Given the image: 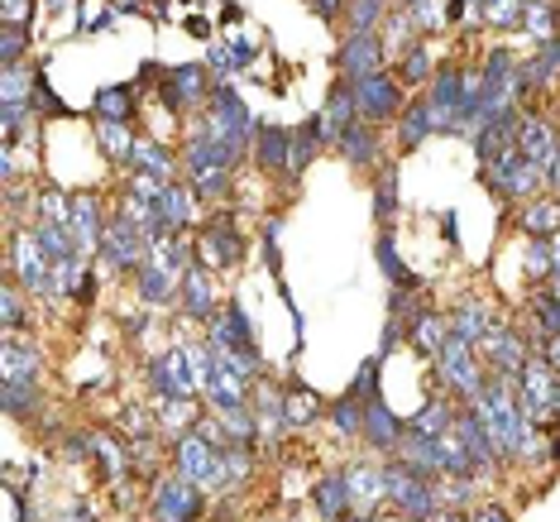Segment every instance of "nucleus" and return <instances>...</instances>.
Masks as SVG:
<instances>
[{
    "instance_id": "nucleus-55",
    "label": "nucleus",
    "mask_w": 560,
    "mask_h": 522,
    "mask_svg": "<svg viewBox=\"0 0 560 522\" xmlns=\"http://www.w3.org/2000/svg\"><path fill=\"white\" fill-rule=\"evenodd\" d=\"M537 322H541L546 336H556V330H560V292H551V298L537 302Z\"/></svg>"
},
{
    "instance_id": "nucleus-45",
    "label": "nucleus",
    "mask_w": 560,
    "mask_h": 522,
    "mask_svg": "<svg viewBox=\"0 0 560 522\" xmlns=\"http://www.w3.org/2000/svg\"><path fill=\"white\" fill-rule=\"evenodd\" d=\"M330 427H336L340 437H354V431H364V403L346 393V403H340L336 413H330Z\"/></svg>"
},
{
    "instance_id": "nucleus-40",
    "label": "nucleus",
    "mask_w": 560,
    "mask_h": 522,
    "mask_svg": "<svg viewBox=\"0 0 560 522\" xmlns=\"http://www.w3.org/2000/svg\"><path fill=\"white\" fill-rule=\"evenodd\" d=\"M522 24L537 34V44H551L556 39V10H551V0H527V10H522Z\"/></svg>"
},
{
    "instance_id": "nucleus-32",
    "label": "nucleus",
    "mask_w": 560,
    "mask_h": 522,
    "mask_svg": "<svg viewBox=\"0 0 560 522\" xmlns=\"http://www.w3.org/2000/svg\"><path fill=\"white\" fill-rule=\"evenodd\" d=\"M322 149V120H307L302 130H292V149H288V177H298L312 163V154Z\"/></svg>"
},
{
    "instance_id": "nucleus-17",
    "label": "nucleus",
    "mask_w": 560,
    "mask_h": 522,
    "mask_svg": "<svg viewBox=\"0 0 560 522\" xmlns=\"http://www.w3.org/2000/svg\"><path fill=\"white\" fill-rule=\"evenodd\" d=\"M517 154L551 173V163L560 159V139H556V130L541 116H527V120H522V130H517Z\"/></svg>"
},
{
    "instance_id": "nucleus-31",
    "label": "nucleus",
    "mask_w": 560,
    "mask_h": 522,
    "mask_svg": "<svg viewBox=\"0 0 560 522\" xmlns=\"http://www.w3.org/2000/svg\"><path fill=\"white\" fill-rule=\"evenodd\" d=\"M431 130H441V125H436V111H431V101H417V106H402V130H398L402 149H417V144H422V139H427Z\"/></svg>"
},
{
    "instance_id": "nucleus-52",
    "label": "nucleus",
    "mask_w": 560,
    "mask_h": 522,
    "mask_svg": "<svg viewBox=\"0 0 560 522\" xmlns=\"http://www.w3.org/2000/svg\"><path fill=\"white\" fill-rule=\"evenodd\" d=\"M527 274L532 278H551V240H532L527 245Z\"/></svg>"
},
{
    "instance_id": "nucleus-7",
    "label": "nucleus",
    "mask_w": 560,
    "mask_h": 522,
    "mask_svg": "<svg viewBox=\"0 0 560 522\" xmlns=\"http://www.w3.org/2000/svg\"><path fill=\"white\" fill-rule=\"evenodd\" d=\"M388 499L398 503L402 518H417V522H431L441 508V494L422 475H412L407 465H388Z\"/></svg>"
},
{
    "instance_id": "nucleus-24",
    "label": "nucleus",
    "mask_w": 560,
    "mask_h": 522,
    "mask_svg": "<svg viewBox=\"0 0 560 522\" xmlns=\"http://www.w3.org/2000/svg\"><path fill=\"white\" fill-rule=\"evenodd\" d=\"M451 330H455V336H465V340H475V346H479V340H489L493 330H499V316H493L489 302L469 298V302H460V312H455Z\"/></svg>"
},
{
    "instance_id": "nucleus-28",
    "label": "nucleus",
    "mask_w": 560,
    "mask_h": 522,
    "mask_svg": "<svg viewBox=\"0 0 560 522\" xmlns=\"http://www.w3.org/2000/svg\"><path fill=\"white\" fill-rule=\"evenodd\" d=\"M0 369H5V384L34 379V374H39V350H34L30 340L10 336V340H5V350H0Z\"/></svg>"
},
{
    "instance_id": "nucleus-38",
    "label": "nucleus",
    "mask_w": 560,
    "mask_h": 522,
    "mask_svg": "<svg viewBox=\"0 0 560 522\" xmlns=\"http://www.w3.org/2000/svg\"><path fill=\"white\" fill-rule=\"evenodd\" d=\"M316 413H322V398H316L312 388H288L283 393V422L288 427H307Z\"/></svg>"
},
{
    "instance_id": "nucleus-5",
    "label": "nucleus",
    "mask_w": 560,
    "mask_h": 522,
    "mask_svg": "<svg viewBox=\"0 0 560 522\" xmlns=\"http://www.w3.org/2000/svg\"><path fill=\"white\" fill-rule=\"evenodd\" d=\"M177 475L192 479L197 489H225V469H221V451L197 437V431H187V437H177Z\"/></svg>"
},
{
    "instance_id": "nucleus-10",
    "label": "nucleus",
    "mask_w": 560,
    "mask_h": 522,
    "mask_svg": "<svg viewBox=\"0 0 560 522\" xmlns=\"http://www.w3.org/2000/svg\"><path fill=\"white\" fill-rule=\"evenodd\" d=\"M211 350H231V355H245L249 364H259L249 316H245V308H240V302H225V312L211 316Z\"/></svg>"
},
{
    "instance_id": "nucleus-12",
    "label": "nucleus",
    "mask_w": 560,
    "mask_h": 522,
    "mask_svg": "<svg viewBox=\"0 0 560 522\" xmlns=\"http://www.w3.org/2000/svg\"><path fill=\"white\" fill-rule=\"evenodd\" d=\"M489 177H493V187L508 197H537L541 187H546V169H537V163H527L513 149V154H503V159H493L489 163Z\"/></svg>"
},
{
    "instance_id": "nucleus-49",
    "label": "nucleus",
    "mask_w": 560,
    "mask_h": 522,
    "mask_svg": "<svg viewBox=\"0 0 560 522\" xmlns=\"http://www.w3.org/2000/svg\"><path fill=\"white\" fill-rule=\"evenodd\" d=\"M163 193H168V177H159V173H135L130 177V197L149 201V207H159Z\"/></svg>"
},
{
    "instance_id": "nucleus-22",
    "label": "nucleus",
    "mask_w": 560,
    "mask_h": 522,
    "mask_svg": "<svg viewBox=\"0 0 560 522\" xmlns=\"http://www.w3.org/2000/svg\"><path fill=\"white\" fill-rule=\"evenodd\" d=\"M346 479H350V489H354V503H364L360 508V522L369 518V508H378V503L388 499V469H378V465H350Z\"/></svg>"
},
{
    "instance_id": "nucleus-50",
    "label": "nucleus",
    "mask_w": 560,
    "mask_h": 522,
    "mask_svg": "<svg viewBox=\"0 0 560 522\" xmlns=\"http://www.w3.org/2000/svg\"><path fill=\"white\" fill-rule=\"evenodd\" d=\"M39 221H58V225H68L72 221V197H62V193H39Z\"/></svg>"
},
{
    "instance_id": "nucleus-34",
    "label": "nucleus",
    "mask_w": 560,
    "mask_h": 522,
    "mask_svg": "<svg viewBox=\"0 0 560 522\" xmlns=\"http://www.w3.org/2000/svg\"><path fill=\"white\" fill-rule=\"evenodd\" d=\"M451 427H455V413H451V403H441V398H436V403H427L422 413H417L412 422H407V431H412V437H431V441L445 437Z\"/></svg>"
},
{
    "instance_id": "nucleus-62",
    "label": "nucleus",
    "mask_w": 560,
    "mask_h": 522,
    "mask_svg": "<svg viewBox=\"0 0 560 522\" xmlns=\"http://www.w3.org/2000/svg\"><path fill=\"white\" fill-rule=\"evenodd\" d=\"M556 407H560V393H556Z\"/></svg>"
},
{
    "instance_id": "nucleus-26",
    "label": "nucleus",
    "mask_w": 560,
    "mask_h": 522,
    "mask_svg": "<svg viewBox=\"0 0 560 522\" xmlns=\"http://www.w3.org/2000/svg\"><path fill=\"white\" fill-rule=\"evenodd\" d=\"M183 302H187V312L192 316H215V283H211V274H207V264H192V269L183 274Z\"/></svg>"
},
{
    "instance_id": "nucleus-9",
    "label": "nucleus",
    "mask_w": 560,
    "mask_h": 522,
    "mask_svg": "<svg viewBox=\"0 0 560 522\" xmlns=\"http://www.w3.org/2000/svg\"><path fill=\"white\" fill-rule=\"evenodd\" d=\"M254 116L245 111V101H240L231 86H215L211 92V135L225 139V144H245V139H254Z\"/></svg>"
},
{
    "instance_id": "nucleus-54",
    "label": "nucleus",
    "mask_w": 560,
    "mask_h": 522,
    "mask_svg": "<svg viewBox=\"0 0 560 522\" xmlns=\"http://www.w3.org/2000/svg\"><path fill=\"white\" fill-rule=\"evenodd\" d=\"M192 183H197V193H207V197H221L225 187H231V169H211V173H192Z\"/></svg>"
},
{
    "instance_id": "nucleus-56",
    "label": "nucleus",
    "mask_w": 560,
    "mask_h": 522,
    "mask_svg": "<svg viewBox=\"0 0 560 522\" xmlns=\"http://www.w3.org/2000/svg\"><path fill=\"white\" fill-rule=\"evenodd\" d=\"M20 54H24V30L20 24H5V39H0V58H5V68H15Z\"/></svg>"
},
{
    "instance_id": "nucleus-29",
    "label": "nucleus",
    "mask_w": 560,
    "mask_h": 522,
    "mask_svg": "<svg viewBox=\"0 0 560 522\" xmlns=\"http://www.w3.org/2000/svg\"><path fill=\"white\" fill-rule=\"evenodd\" d=\"M316 508H322V518H326V522L350 518V508H354V489H350V479H346V475H330V479H322V489H316Z\"/></svg>"
},
{
    "instance_id": "nucleus-15",
    "label": "nucleus",
    "mask_w": 560,
    "mask_h": 522,
    "mask_svg": "<svg viewBox=\"0 0 560 522\" xmlns=\"http://www.w3.org/2000/svg\"><path fill=\"white\" fill-rule=\"evenodd\" d=\"M340 72H346V82L384 72V44H378V34H350V39L340 44Z\"/></svg>"
},
{
    "instance_id": "nucleus-4",
    "label": "nucleus",
    "mask_w": 560,
    "mask_h": 522,
    "mask_svg": "<svg viewBox=\"0 0 560 522\" xmlns=\"http://www.w3.org/2000/svg\"><path fill=\"white\" fill-rule=\"evenodd\" d=\"M149 388H154L159 398H192V393L201 388L192 346H177V350L163 355V360L149 364Z\"/></svg>"
},
{
    "instance_id": "nucleus-42",
    "label": "nucleus",
    "mask_w": 560,
    "mask_h": 522,
    "mask_svg": "<svg viewBox=\"0 0 560 522\" xmlns=\"http://www.w3.org/2000/svg\"><path fill=\"white\" fill-rule=\"evenodd\" d=\"M388 0H350V30L354 34H374L378 20H384Z\"/></svg>"
},
{
    "instance_id": "nucleus-14",
    "label": "nucleus",
    "mask_w": 560,
    "mask_h": 522,
    "mask_svg": "<svg viewBox=\"0 0 560 522\" xmlns=\"http://www.w3.org/2000/svg\"><path fill=\"white\" fill-rule=\"evenodd\" d=\"M149 508H154L159 522H192L197 508H201V494H197L192 479L177 475V479H163V484H159L154 499H149Z\"/></svg>"
},
{
    "instance_id": "nucleus-33",
    "label": "nucleus",
    "mask_w": 560,
    "mask_h": 522,
    "mask_svg": "<svg viewBox=\"0 0 560 522\" xmlns=\"http://www.w3.org/2000/svg\"><path fill=\"white\" fill-rule=\"evenodd\" d=\"M340 154H346V159L354 163V169H369V163L378 159V139H374V125H369V120H360V125H354V130H350L346 139H340Z\"/></svg>"
},
{
    "instance_id": "nucleus-44",
    "label": "nucleus",
    "mask_w": 560,
    "mask_h": 522,
    "mask_svg": "<svg viewBox=\"0 0 560 522\" xmlns=\"http://www.w3.org/2000/svg\"><path fill=\"white\" fill-rule=\"evenodd\" d=\"M130 106H135L130 86H110V92H101V96H96L101 120H130Z\"/></svg>"
},
{
    "instance_id": "nucleus-48",
    "label": "nucleus",
    "mask_w": 560,
    "mask_h": 522,
    "mask_svg": "<svg viewBox=\"0 0 560 522\" xmlns=\"http://www.w3.org/2000/svg\"><path fill=\"white\" fill-rule=\"evenodd\" d=\"M39 92V78H30L24 68H5V86H0V96L5 101H34Z\"/></svg>"
},
{
    "instance_id": "nucleus-11",
    "label": "nucleus",
    "mask_w": 560,
    "mask_h": 522,
    "mask_svg": "<svg viewBox=\"0 0 560 522\" xmlns=\"http://www.w3.org/2000/svg\"><path fill=\"white\" fill-rule=\"evenodd\" d=\"M197 259L207 264V269H235V264L245 259V240H240V231H235L231 216H215L207 231H201Z\"/></svg>"
},
{
    "instance_id": "nucleus-37",
    "label": "nucleus",
    "mask_w": 560,
    "mask_h": 522,
    "mask_svg": "<svg viewBox=\"0 0 560 522\" xmlns=\"http://www.w3.org/2000/svg\"><path fill=\"white\" fill-rule=\"evenodd\" d=\"M130 163H135V173H159V177H173V159H168V149L154 144V139H135Z\"/></svg>"
},
{
    "instance_id": "nucleus-19",
    "label": "nucleus",
    "mask_w": 560,
    "mask_h": 522,
    "mask_svg": "<svg viewBox=\"0 0 560 522\" xmlns=\"http://www.w3.org/2000/svg\"><path fill=\"white\" fill-rule=\"evenodd\" d=\"M455 431H460V441H465V451H469V465H475V475H483L493 461H499V441H493V431L479 422L475 413H465V417H455Z\"/></svg>"
},
{
    "instance_id": "nucleus-27",
    "label": "nucleus",
    "mask_w": 560,
    "mask_h": 522,
    "mask_svg": "<svg viewBox=\"0 0 560 522\" xmlns=\"http://www.w3.org/2000/svg\"><path fill=\"white\" fill-rule=\"evenodd\" d=\"M522 231H527V240H556L560 235V201L532 197V207L522 211Z\"/></svg>"
},
{
    "instance_id": "nucleus-18",
    "label": "nucleus",
    "mask_w": 560,
    "mask_h": 522,
    "mask_svg": "<svg viewBox=\"0 0 560 522\" xmlns=\"http://www.w3.org/2000/svg\"><path fill=\"white\" fill-rule=\"evenodd\" d=\"M475 350L493 364V374H508V379H513L517 369L532 360V355H527V340H522L517 330H493V336H489V340H479Z\"/></svg>"
},
{
    "instance_id": "nucleus-46",
    "label": "nucleus",
    "mask_w": 560,
    "mask_h": 522,
    "mask_svg": "<svg viewBox=\"0 0 560 522\" xmlns=\"http://www.w3.org/2000/svg\"><path fill=\"white\" fill-rule=\"evenodd\" d=\"M398 78H402V86H422V82H431V54H427V48H407Z\"/></svg>"
},
{
    "instance_id": "nucleus-57",
    "label": "nucleus",
    "mask_w": 560,
    "mask_h": 522,
    "mask_svg": "<svg viewBox=\"0 0 560 522\" xmlns=\"http://www.w3.org/2000/svg\"><path fill=\"white\" fill-rule=\"evenodd\" d=\"M0 312H5V330H15L24 322V308H20V292L15 288H5V308H0Z\"/></svg>"
},
{
    "instance_id": "nucleus-47",
    "label": "nucleus",
    "mask_w": 560,
    "mask_h": 522,
    "mask_svg": "<svg viewBox=\"0 0 560 522\" xmlns=\"http://www.w3.org/2000/svg\"><path fill=\"white\" fill-rule=\"evenodd\" d=\"M34 403H39V388H34V379H20V384H5V413H34Z\"/></svg>"
},
{
    "instance_id": "nucleus-59",
    "label": "nucleus",
    "mask_w": 560,
    "mask_h": 522,
    "mask_svg": "<svg viewBox=\"0 0 560 522\" xmlns=\"http://www.w3.org/2000/svg\"><path fill=\"white\" fill-rule=\"evenodd\" d=\"M30 5H34V0H5V20L15 24V20L24 15V10H30Z\"/></svg>"
},
{
    "instance_id": "nucleus-13",
    "label": "nucleus",
    "mask_w": 560,
    "mask_h": 522,
    "mask_svg": "<svg viewBox=\"0 0 560 522\" xmlns=\"http://www.w3.org/2000/svg\"><path fill=\"white\" fill-rule=\"evenodd\" d=\"M101 254H106L110 269H130V264L149 259V240L144 231L130 221V216H116V221L106 225V240H101Z\"/></svg>"
},
{
    "instance_id": "nucleus-25",
    "label": "nucleus",
    "mask_w": 560,
    "mask_h": 522,
    "mask_svg": "<svg viewBox=\"0 0 560 522\" xmlns=\"http://www.w3.org/2000/svg\"><path fill=\"white\" fill-rule=\"evenodd\" d=\"M445 336H451V322H445V316H436V312H422V308H417L412 322H407V340H412V350H422V355H441Z\"/></svg>"
},
{
    "instance_id": "nucleus-43",
    "label": "nucleus",
    "mask_w": 560,
    "mask_h": 522,
    "mask_svg": "<svg viewBox=\"0 0 560 522\" xmlns=\"http://www.w3.org/2000/svg\"><path fill=\"white\" fill-rule=\"evenodd\" d=\"M378 264H384V274L393 278V288H417V278L402 269V259H398V250H393V235L388 231L378 235Z\"/></svg>"
},
{
    "instance_id": "nucleus-63",
    "label": "nucleus",
    "mask_w": 560,
    "mask_h": 522,
    "mask_svg": "<svg viewBox=\"0 0 560 522\" xmlns=\"http://www.w3.org/2000/svg\"><path fill=\"white\" fill-rule=\"evenodd\" d=\"M556 201H560V197H556Z\"/></svg>"
},
{
    "instance_id": "nucleus-60",
    "label": "nucleus",
    "mask_w": 560,
    "mask_h": 522,
    "mask_svg": "<svg viewBox=\"0 0 560 522\" xmlns=\"http://www.w3.org/2000/svg\"><path fill=\"white\" fill-rule=\"evenodd\" d=\"M479 522H508V518L499 513V508H483V513H479Z\"/></svg>"
},
{
    "instance_id": "nucleus-3",
    "label": "nucleus",
    "mask_w": 560,
    "mask_h": 522,
    "mask_svg": "<svg viewBox=\"0 0 560 522\" xmlns=\"http://www.w3.org/2000/svg\"><path fill=\"white\" fill-rule=\"evenodd\" d=\"M436 364H441V379H445V388H455L460 398H475V393L483 388V374H479V350H475V340H465V336H445V346L436 355Z\"/></svg>"
},
{
    "instance_id": "nucleus-1",
    "label": "nucleus",
    "mask_w": 560,
    "mask_h": 522,
    "mask_svg": "<svg viewBox=\"0 0 560 522\" xmlns=\"http://www.w3.org/2000/svg\"><path fill=\"white\" fill-rule=\"evenodd\" d=\"M469 403H475L479 422L493 431V441H499L503 455H527L532 451V422L522 417L517 393H513V379H508V374L489 379V384H483Z\"/></svg>"
},
{
    "instance_id": "nucleus-51",
    "label": "nucleus",
    "mask_w": 560,
    "mask_h": 522,
    "mask_svg": "<svg viewBox=\"0 0 560 522\" xmlns=\"http://www.w3.org/2000/svg\"><path fill=\"white\" fill-rule=\"evenodd\" d=\"M374 207H378V221H388L393 207H398V173L384 169V183H378V193H374Z\"/></svg>"
},
{
    "instance_id": "nucleus-58",
    "label": "nucleus",
    "mask_w": 560,
    "mask_h": 522,
    "mask_svg": "<svg viewBox=\"0 0 560 522\" xmlns=\"http://www.w3.org/2000/svg\"><path fill=\"white\" fill-rule=\"evenodd\" d=\"M546 364L560 374V330H556V336H546Z\"/></svg>"
},
{
    "instance_id": "nucleus-23",
    "label": "nucleus",
    "mask_w": 560,
    "mask_h": 522,
    "mask_svg": "<svg viewBox=\"0 0 560 522\" xmlns=\"http://www.w3.org/2000/svg\"><path fill=\"white\" fill-rule=\"evenodd\" d=\"M207 96V72L201 68H173V72H163V101H168L173 111H183V106H192V101Z\"/></svg>"
},
{
    "instance_id": "nucleus-8",
    "label": "nucleus",
    "mask_w": 560,
    "mask_h": 522,
    "mask_svg": "<svg viewBox=\"0 0 560 522\" xmlns=\"http://www.w3.org/2000/svg\"><path fill=\"white\" fill-rule=\"evenodd\" d=\"M354 86V106H360V120L378 125V120H393L402 111V86L388 78V72H369V78L350 82Z\"/></svg>"
},
{
    "instance_id": "nucleus-20",
    "label": "nucleus",
    "mask_w": 560,
    "mask_h": 522,
    "mask_svg": "<svg viewBox=\"0 0 560 522\" xmlns=\"http://www.w3.org/2000/svg\"><path fill=\"white\" fill-rule=\"evenodd\" d=\"M360 437H364L369 445H378V451H398L402 437H407V427H402L398 417H393L378 398H369V403H364V431H360Z\"/></svg>"
},
{
    "instance_id": "nucleus-41",
    "label": "nucleus",
    "mask_w": 560,
    "mask_h": 522,
    "mask_svg": "<svg viewBox=\"0 0 560 522\" xmlns=\"http://www.w3.org/2000/svg\"><path fill=\"white\" fill-rule=\"evenodd\" d=\"M96 139H101V149H106L110 159H130V149H135V135L125 130V120H101Z\"/></svg>"
},
{
    "instance_id": "nucleus-39",
    "label": "nucleus",
    "mask_w": 560,
    "mask_h": 522,
    "mask_svg": "<svg viewBox=\"0 0 560 522\" xmlns=\"http://www.w3.org/2000/svg\"><path fill=\"white\" fill-rule=\"evenodd\" d=\"M479 20L493 24V30H513L522 24V10H527V0H475Z\"/></svg>"
},
{
    "instance_id": "nucleus-53",
    "label": "nucleus",
    "mask_w": 560,
    "mask_h": 522,
    "mask_svg": "<svg viewBox=\"0 0 560 522\" xmlns=\"http://www.w3.org/2000/svg\"><path fill=\"white\" fill-rule=\"evenodd\" d=\"M92 451L101 455V465H106V469H110V475H116V479L125 475V451H120V441H106V437H96V441H92Z\"/></svg>"
},
{
    "instance_id": "nucleus-61",
    "label": "nucleus",
    "mask_w": 560,
    "mask_h": 522,
    "mask_svg": "<svg viewBox=\"0 0 560 522\" xmlns=\"http://www.w3.org/2000/svg\"><path fill=\"white\" fill-rule=\"evenodd\" d=\"M551 455H556V461H560V441H556V445H551Z\"/></svg>"
},
{
    "instance_id": "nucleus-6",
    "label": "nucleus",
    "mask_w": 560,
    "mask_h": 522,
    "mask_svg": "<svg viewBox=\"0 0 560 522\" xmlns=\"http://www.w3.org/2000/svg\"><path fill=\"white\" fill-rule=\"evenodd\" d=\"M10 264H15V278L30 292H48V298H54V264L58 259L44 250V240L34 231L15 235V245H10Z\"/></svg>"
},
{
    "instance_id": "nucleus-35",
    "label": "nucleus",
    "mask_w": 560,
    "mask_h": 522,
    "mask_svg": "<svg viewBox=\"0 0 560 522\" xmlns=\"http://www.w3.org/2000/svg\"><path fill=\"white\" fill-rule=\"evenodd\" d=\"M159 211H163V221H168V231H183V225H187V221H192V216H197V197L187 193V187L168 183V193H163Z\"/></svg>"
},
{
    "instance_id": "nucleus-21",
    "label": "nucleus",
    "mask_w": 560,
    "mask_h": 522,
    "mask_svg": "<svg viewBox=\"0 0 560 522\" xmlns=\"http://www.w3.org/2000/svg\"><path fill=\"white\" fill-rule=\"evenodd\" d=\"M72 240H78V250H96L101 240H106V225H101V201L96 197H72V221H68Z\"/></svg>"
},
{
    "instance_id": "nucleus-36",
    "label": "nucleus",
    "mask_w": 560,
    "mask_h": 522,
    "mask_svg": "<svg viewBox=\"0 0 560 522\" xmlns=\"http://www.w3.org/2000/svg\"><path fill=\"white\" fill-rule=\"evenodd\" d=\"M154 413H159V422L177 431V437H187V431H197V407L192 398H159L154 403Z\"/></svg>"
},
{
    "instance_id": "nucleus-16",
    "label": "nucleus",
    "mask_w": 560,
    "mask_h": 522,
    "mask_svg": "<svg viewBox=\"0 0 560 522\" xmlns=\"http://www.w3.org/2000/svg\"><path fill=\"white\" fill-rule=\"evenodd\" d=\"M354 125H360V106H354V86L340 82L322 111V144H340Z\"/></svg>"
},
{
    "instance_id": "nucleus-30",
    "label": "nucleus",
    "mask_w": 560,
    "mask_h": 522,
    "mask_svg": "<svg viewBox=\"0 0 560 522\" xmlns=\"http://www.w3.org/2000/svg\"><path fill=\"white\" fill-rule=\"evenodd\" d=\"M288 149H292V130H278V125L254 130V159L264 169H288Z\"/></svg>"
},
{
    "instance_id": "nucleus-2",
    "label": "nucleus",
    "mask_w": 560,
    "mask_h": 522,
    "mask_svg": "<svg viewBox=\"0 0 560 522\" xmlns=\"http://www.w3.org/2000/svg\"><path fill=\"white\" fill-rule=\"evenodd\" d=\"M556 369L546 364V360H527L517 369V379H513V393H517V407H522V417H527L532 427L546 422V417L556 413V393H560V379H551Z\"/></svg>"
}]
</instances>
